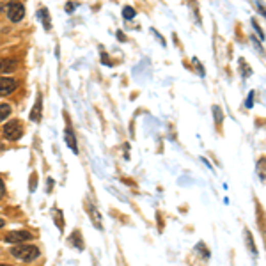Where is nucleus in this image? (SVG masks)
I'll use <instances>...</instances> for the list:
<instances>
[{"label": "nucleus", "instance_id": "a211bd4d", "mask_svg": "<svg viewBox=\"0 0 266 266\" xmlns=\"http://www.w3.org/2000/svg\"><path fill=\"white\" fill-rule=\"evenodd\" d=\"M4 9H6V2H0V13H2Z\"/></svg>", "mask_w": 266, "mask_h": 266}, {"label": "nucleus", "instance_id": "f8f14e48", "mask_svg": "<svg viewBox=\"0 0 266 266\" xmlns=\"http://www.w3.org/2000/svg\"><path fill=\"white\" fill-rule=\"evenodd\" d=\"M11 116V106L7 103H2L0 105V123H4V119Z\"/></svg>", "mask_w": 266, "mask_h": 266}, {"label": "nucleus", "instance_id": "ddd939ff", "mask_svg": "<svg viewBox=\"0 0 266 266\" xmlns=\"http://www.w3.org/2000/svg\"><path fill=\"white\" fill-rule=\"evenodd\" d=\"M135 9H133V7H130V6H126L123 9V16H124V20H133V18H135Z\"/></svg>", "mask_w": 266, "mask_h": 266}, {"label": "nucleus", "instance_id": "dca6fc26", "mask_svg": "<svg viewBox=\"0 0 266 266\" xmlns=\"http://www.w3.org/2000/svg\"><path fill=\"white\" fill-rule=\"evenodd\" d=\"M254 93H249V98H247V108H250V106L254 105Z\"/></svg>", "mask_w": 266, "mask_h": 266}, {"label": "nucleus", "instance_id": "1a4fd4ad", "mask_svg": "<svg viewBox=\"0 0 266 266\" xmlns=\"http://www.w3.org/2000/svg\"><path fill=\"white\" fill-rule=\"evenodd\" d=\"M64 139H66V144L70 146L71 151H75L77 153V139H75L73 131H71V128H66V131H64Z\"/></svg>", "mask_w": 266, "mask_h": 266}, {"label": "nucleus", "instance_id": "aec40b11", "mask_svg": "<svg viewBox=\"0 0 266 266\" xmlns=\"http://www.w3.org/2000/svg\"><path fill=\"white\" fill-rule=\"evenodd\" d=\"M0 266H9V264H0Z\"/></svg>", "mask_w": 266, "mask_h": 266}, {"label": "nucleus", "instance_id": "0eeeda50", "mask_svg": "<svg viewBox=\"0 0 266 266\" xmlns=\"http://www.w3.org/2000/svg\"><path fill=\"white\" fill-rule=\"evenodd\" d=\"M18 62L16 59H11V57H0V75L2 73H13L14 70H16Z\"/></svg>", "mask_w": 266, "mask_h": 266}, {"label": "nucleus", "instance_id": "39448f33", "mask_svg": "<svg viewBox=\"0 0 266 266\" xmlns=\"http://www.w3.org/2000/svg\"><path fill=\"white\" fill-rule=\"evenodd\" d=\"M16 89V80L9 77H0V96H7V94L14 93Z\"/></svg>", "mask_w": 266, "mask_h": 266}, {"label": "nucleus", "instance_id": "6ab92c4d", "mask_svg": "<svg viewBox=\"0 0 266 266\" xmlns=\"http://www.w3.org/2000/svg\"><path fill=\"white\" fill-rule=\"evenodd\" d=\"M4 224H6V222H4V218H0V229L4 227Z\"/></svg>", "mask_w": 266, "mask_h": 266}, {"label": "nucleus", "instance_id": "f257e3e1", "mask_svg": "<svg viewBox=\"0 0 266 266\" xmlns=\"http://www.w3.org/2000/svg\"><path fill=\"white\" fill-rule=\"evenodd\" d=\"M39 249L36 245H14L11 249V256L16 257V259L24 261V263H30V261H36L39 257Z\"/></svg>", "mask_w": 266, "mask_h": 266}, {"label": "nucleus", "instance_id": "9d476101", "mask_svg": "<svg viewBox=\"0 0 266 266\" xmlns=\"http://www.w3.org/2000/svg\"><path fill=\"white\" fill-rule=\"evenodd\" d=\"M245 239H247V247H249V250H250V254H252L254 257L257 256V249H256V243H254V238H252V234H250V231L249 229H245Z\"/></svg>", "mask_w": 266, "mask_h": 266}, {"label": "nucleus", "instance_id": "f3484780", "mask_svg": "<svg viewBox=\"0 0 266 266\" xmlns=\"http://www.w3.org/2000/svg\"><path fill=\"white\" fill-rule=\"evenodd\" d=\"M4 192H6V186H4V181L0 180V197L4 195Z\"/></svg>", "mask_w": 266, "mask_h": 266}, {"label": "nucleus", "instance_id": "2eb2a0df", "mask_svg": "<svg viewBox=\"0 0 266 266\" xmlns=\"http://www.w3.org/2000/svg\"><path fill=\"white\" fill-rule=\"evenodd\" d=\"M252 27H254V29H256V32L259 34V39H261V41H264V34H263V30H261V27L257 25L254 20H252Z\"/></svg>", "mask_w": 266, "mask_h": 266}, {"label": "nucleus", "instance_id": "6e6552de", "mask_svg": "<svg viewBox=\"0 0 266 266\" xmlns=\"http://www.w3.org/2000/svg\"><path fill=\"white\" fill-rule=\"evenodd\" d=\"M89 216H91V220H93V224H94V227H96V229H101V227H103V220H101L100 211H98L96 208L93 206V204L89 206Z\"/></svg>", "mask_w": 266, "mask_h": 266}, {"label": "nucleus", "instance_id": "9b49d317", "mask_svg": "<svg viewBox=\"0 0 266 266\" xmlns=\"http://www.w3.org/2000/svg\"><path fill=\"white\" fill-rule=\"evenodd\" d=\"M37 14H39V18H41V21H43L45 29L50 30L52 29V21H50V14H48V11L47 9H41Z\"/></svg>", "mask_w": 266, "mask_h": 266}, {"label": "nucleus", "instance_id": "423d86ee", "mask_svg": "<svg viewBox=\"0 0 266 266\" xmlns=\"http://www.w3.org/2000/svg\"><path fill=\"white\" fill-rule=\"evenodd\" d=\"M41 116H43V98H41V94H37L36 103H34L32 110H30V121H34V123H39Z\"/></svg>", "mask_w": 266, "mask_h": 266}, {"label": "nucleus", "instance_id": "f03ea898", "mask_svg": "<svg viewBox=\"0 0 266 266\" xmlns=\"http://www.w3.org/2000/svg\"><path fill=\"white\" fill-rule=\"evenodd\" d=\"M6 14L13 24H18V21H21L25 16V6L21 2L6 4Z\"/></svg>", "mask_w": 266, "mask_h": 266}, {"label": "nucleus", "instance_id": "7ed1b4c3", "mask_svg": "<svg viewBox=\"0 0 266 266\" xmlns=\"http://www.w3.org/2000/svg\"><path fill=\"white\" fill-rule=\"evenodd\" d=\"M24 135V126H21L20 121H9V123L4 124V137L9 140H18Z\"/></svg>", "mask_w": 266, "mask_h": 266}, {"label": "nucleus", "instance_id": "4468645a", "mask_svg": "<svg viewBox=\"0 0 266 266\" xmlns=\"http://www.w3.org/2000/svg\"><path fill=\"white\" fill-rule=\"evenodd\" d=\"M213 114H215V121L216 123H222V119H224V114H222V108H220V106H213Z\"/></svg>", "mask_w": 266, "mask_h": 266}, {"label": "nucleus", "instance_id": "20e7f679", "mask_svg": "<svg viewBox=\"0 0 266 266\" xmlns=\"http://www.w3.org/2000/svg\"><path fill=\"white\" fill-rule=\"evenodd\" d=\"M32 238V234L29 233V231H11V233H7L6 234V243H24L27 241V239H30Z\"/></svg>", "mask_w": 266, "mask_h": 266}]
</instances>
